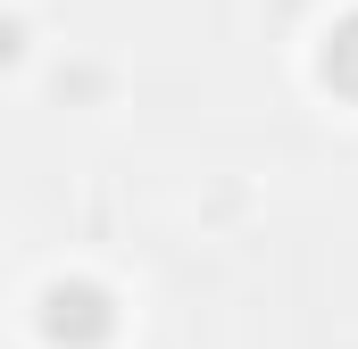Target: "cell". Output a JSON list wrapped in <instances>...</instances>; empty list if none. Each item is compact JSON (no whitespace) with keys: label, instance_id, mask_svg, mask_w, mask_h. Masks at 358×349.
Wrapping results in <instances>:
<instances>
[{"label":"cell","instance_id":"1","mask_svg":"<svg viewBox=\"0 0 358 349\" xmlns=\"http://www.w3.org/2000/svg\"><path fill=\"white\" fill-rule=\"evenodd\" d=\"M34 325H42V341H50V349H108V333H117V299H108V283L67 274V283L42 291Z\"/></svg>","mask_w":358,"mask_h":349},{"label":"cell","instance_id":"2","mask_svg":"<svg viewBox=\"0 0 358 349\" xmlns=\"http://www.w3.org/2000/svg\"><path fill=\"white\" fill-rule=\"evenodd\" d=\"M317 84L334 91V100H358V8L334 17V34H325V50H317Z\"/></svg>","mask_w":358,"mask_h":349}]
</instances>
